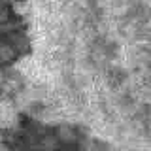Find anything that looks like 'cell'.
I'll return each mask as SVG.
<instances>
[]
</instances>
